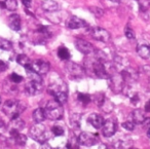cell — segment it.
Here are the masks:
<instances>
[{
  "instance_id": "obj_1",
  "label": "cell",
  "mask_w": 150,
  "mask_h": 149,
  "mask_svg": "<svg viewBox=\"0 0 150 149\" xmlns=\"http://www.w3.org/2000/svg\"><path fill=\"white\" fill-rule=\"evenodd\" d=\"M47 92L59 103H66L67 98H68V87H67L66 83L61 78H56L50 80Z\"/></svg>"
},
{
  "instance_id": "obj_2",
  "label": "cell",
  "mask_w": 150,
  "mask_h": 149,
  "mask_svg": "<svg viewBox=\"0 0 150 149\" xmlns=\"http://www.w3.org/2000/svg\"><path fill=\"white\" fill-rule=\"evenodd\" d=\"M2 110L11 119H13V118L19 117L20 114L25 110V105L18 100H7L3 104Z\"/></svg>"
},
{
  "instance_id": "obj_3",
  "label": "cell",
  "mask_w": 150,
  "mask_h": 149,
  "mask_svg": "<svg viewBox=\"0 0 150 149\" xmlns=\"http://www.w3.org/2000/svg\"><path fill=\"white\" fill-rule=\"evenodd\" d=\"M46 118L50 120H59L63 117L64 109L62 107V104L59 103L57 100L52 99L47 102L45 108H44Z\"/></svg>"
},
{
  "instance_id": "obj_4",
  "label": "cell",
  "mask_w": 150,
  "mask_h": 149,
  "mask_svg": "<svg viewBox=\"0 0 150 149\" xmlns=\"http://www.w3.org/2000/svg\"><path fill=\"white\" fill-rule=\"evenodd\" d=\"M29 133L32 139L36 140L37 142L41 143V144H44L48 139L46 128H45V126H42V124L37 123V124H35V126H31Z\"/></svg>"
},
{
  "instance_id": "obj_5",
  "label": "cell",
  "mask_w": 150,
  "mask_h": 149,
  "mask_svg": "<svg viewBox=\"0 0 150 149\" xmlns=\"http://www.w3.org/2000/svg\"><path fill=\"white\" fill-rule=\"evenodd\" d=\"M110 80V87L114 93H120L125 91V80L121 77L120 73H114L109 77Z\"/></svg>"
},
{
  "instance_id": "obj_6",
  "label": "cell",
  "mask_w": 150,
  "mask_h": 149,
  "mask_svg": "<svg viewBox=\"0 0 150 149\" xmlns=\"http://www.w3.org/2000/svg\"><path fill=\"white\" fill-rule=\"evenodd\" d=\"M78 141L79 144L83 145V146H94L99 142V137L96 134H92V133L83 132L78 136Z\"/></svg>"
},
{
  "instance_id": "obj_7",
  "label": "cell",
  "mask_w": 150,
  "mask_h": 149,
  "mask_svg": "<svg viewBox=\"0 0 150 149\" xmlns=\"http://www.w3.org/2000/svg\"><path fill=\"white\" fill-rule=\"evenodd\" d=\"M90 34L94 39L102 42H108L110 40V33L107 30L100 27H94L90 30Z\"/></svg>"
},
{
  "instance_id": "obj_8",
  "label": "cell",
  "mask_w": 150,
  "mask_h": 149,
  "mask_svg": "<svg viewBox=\"0 0 150 149\" xmlns=\"http://www.w3.org/2000/svg\"><path fill=\"white\" fill-rule=\"evenodd\" d=\"M31 69L33 72L38 75H44L48 73L50 69V65L44 60H36L31 63Z\"/></svg>"
},
{
  "instance_id": "obj_9",
  "label": "cell",
  "mask_w": 150,
  "mask_h": 149,
  "mask_svg": "<svg viewBox=\"0 0 150 149\" xmlns=\"http://www.w3.org/2000/svg\"><path fill=\"white\" fill-rule=\"evenodd\" d=\"M66 71H68V73L73 77V78H81L84 75V69L83 67H81L80 65L76 64L73 62H68L65 65Z\"/></svg>"
},
{
  "instance_id": "obj_10",
  "label": "cell",
  "mask_w": 150,
  "mask_h": 149,
  "mask_svg": "<svg viewBox=\"0 0 150 149\" xmlns=\"http://www.w3.org/2000/svg\"><path fill=\"white\" fill-rule=\"evenodd\" d=\"M92 69H93L94 74L96 75L97 77H99V78L109 79V77H110L109 73L107 72V69H106V67H105V64L102 62H100V61L97 60V61H95V62H93Z\"/></svg>"
},
{
  "instance_id": "obj_11",
  "label": "cell",
  "mask_w": 150,
  "mask_h": 149,
  "mask_svg": "<svg viewBox=\"0 0 150 149\" xmlns=\"http://www.w3.org/2000/svg\"><path fill=\"white\" fill-rule=\"evenodd\" d=\"M24 126H25V122H24L20 117H16V118L11 119V122H9L7 130H8L11 136L13 137V136H15V135L19 134V133L24 128Z\"/></svg>"
},
{
  "instance_id": "obj_12",
  "label": "cell",
  "mask_w": 150,
  "mask_h": 149,
  "mask_svg": "<svg viewBox=\"0 0 150 149\" xmlns=\"http://www.w3.org/2000/svg\"><path fill=\"white\" fill-rule=\"evenodd\" d=\"M117 130V124L113 119H108L104 121V124L102 126V133L105 137L110 138L115 134Z\"/></svg>"
},
{
  "instance_id": "obj_13",
  "label": "cell",
  "mask_w": 150,
  "mask_h": 149,
  "mask_svg": "<svg viewBox=\"0 0 150 149\" xmlns=\"http://www.w3.org/2000/svg\"><path fill=\"white\" fill-rule=\"evenodd\" d=\"M75 46L79 50L80 53H82L83 55H91L94 53V46L88 42L86 40L83 39H76L75 40Z\"/></svg>"
},
{
  "instance_id": "obj_14",
  "label": "cell",
  "mask_w": 150,
  "mask_h": 149,
  "mask_svg": "<svg viewBox=\"0 0 150 149\" xmlns=\"http://www.w3.org/2000/svg\"><path fill=\"white\" fill-rule=\"evenodd\" d=\"M121 77L123 78L125 82H133V81H136L138 79V74L134 69L131 68H125L123 69L120 72Z\"/></svg>"
},
{
  "instance_id": "obj_15",
  "label": "cell",
  "mask_w": 150,
  "mask_h": 149,
  "mask_svg": "<svg viewBox=\"0 0 150 149\" xmlns=\"http://www.w3.org/2000/svg\"><path fill=\"white\" fill-rule=\"evenodd\" d=\"M66 25L69 29H79V28L86 27V23L83 20L79 19V18H77V17H71L70 19L67 21Z\"/></svg>"
},
{
  "instance_id": "obj_16",
  "label": "cell",
  "mask_w": 150,
  "mask_h": 149,
  "mask_svg": "<svg viewBox=\"0 0 150 149\" xmlns=\"http://www.w3.org/2000/svg\"><path fill=\"white\" fill-rule=\"evenodd\" d=\"M88 122L90 124H92V126H94L95 128H102L103 124H104V119L100 114L97 113H93L88 116Z\"/></svg>"
},
{
  "instance_id": "obj_17",
  "label": "cell",
  "mask_w": 150,
  "mask_h": 149,
  "mask_svg": "<svg viewBox=\"0 0 150 149\" xmlns=\"http://www.w3.org/2000/svg\"><path fill=\"white\" fill-rule=\"evenodd\" d=\"M41 7L44 11L47 13H54L59 9V4L54 0H44L41 4Z\"/></svg>"
},
{
  "instance_id": "obj_18",
  "label": "cell",
  "mask_w": 150,
  "mask_h": 149,
  "mask_svg": "<svg viewBox=\"0 0 150 149\" xmlns=\"http://www.w3.org/2000/svg\"><path fill=\"white\" fill-rule=\"evenodd\" d=\"M21 17L19 15H11L9 17V22H8V26L11 30L13 31H20L21 30Z\"/></svg>"
},
{
  "instance_id": "obj_19",
  "label": "cell",
  "mask_w": 150,
  "mask_h": 149,
  "mask_svg": "<svg viewBox=\"0 0 150 149\" xmlns=\"http://www.w3.org/2000/svg\"><path fill=\"white\" fill-rule=\"evenodd\" d=\"M145 115H144V112L140 109H135L132 113V121L134 123H137V124H141L142 122L144 121L145 119Z\"/></svg>"
},
{
  "instance_id": "obj_20",
  "label": "cell",
  "mask_w": 150,
  "mask_h": 149,
  "mask_svg": "<svg viewBox=\"0 0 150 149\" xmlns=\"http://www.w3.org/2000/svg\"><path fill=\"white\" fill-rule=\"evenodd\" d=\"M137 53L142 59H149L150 58V46L147 44H141L137 48Z\"/></svg>"
},
{
  "instance_id": "obj_21",
  "label": "cell",
  "mask_w": 150,
  "mask_h": 149,
  "mask_svg": "<svg viewBox=\"0 0 150 149\" xmlns=\"http://www.w3.org/2000/svg\"><path fill=\"white\" fill-rule=\"evenodd\" d=\"M33 119L36 123H41L44 119L46 118L45 116V112H44V109L42 108H37L33 111Z\"/></svg>"
},
{
  "instance_id": "obj_22",
  "label": "cell",
  "mask_w": 150,
  "mask_h": 149,
  "mask_svg": "<svg viewBox=\"0 0 150 149\" xmlns=\"http://www.w3.org/2000/svg\"><path fill=\"white\" fill-rule=\"evenodd\" d=\"M1 9H6L7 11H15L18 9V2L17 0H3L2 4H1Z\"/></svg>"
},
{
  "instance_id": "obj_23",
  "label": "cell",
  "mask_w": 150,
  "mask_h": 149,
  "mask_svg": "<svg viewBox=\"0 0 150 149\" xmlns=\"http://www.w3.org/2000/svg\"><path fill=\"white\" fill-rule=\"evenodd\" d=\"M99 107H101V109H102L104 112H106V113H109V112L112 111L113 108H114V104H113L109 99L105 98L104 101L101 103V105L99 106Z\"/></svg>"
},
{
  "instance_id": "obj_24",
  "label": "cell",
  "mask_w": 150,
  "mask_h": 149,
  "mask_svg": "<svg viewBox=\"0 0 150 149\" xmlns=\"http://www.w3.org/2000/svg\"><path fill=\"white\" fill-rule=\"evenodd\" d=\"M11 138L15 141L16 144L19 145V146H24V145H26V143H27V137H26V135L20 134V133L15 135V136H13Z\"/></svg>"
},
{
  "instance_id": "obj_25",
  "label": "cell",
  "mask_w": 150,
  "mask_h": 149,
  "mask_svg": "<svg viewBox=\"0 0 150 149\" xmlns=\"http://www.w3.org/2000/svg\"><path fill=\"white\" fill-rule=\"evenodd\" d=\"M78 147H79L78 137H71L65 146V149H78Z\"/></svg>"
},
{
  "instance_id": "obj_26",
  "label": "cell",
  "mask_w": 150,
  "mask_h": 149,
  "mask_svg": "<svg viewBox=\"0 0 150 149\" xmlns=\"http://www.w3.org/2000/svg\"><path fill=\"white\" fill-rule=\"evenodd\" d=\"M80 120H81V115L78 113L72 114L70 117V123L73 128H78L80 126Z\"/></svg>"
},
{
  "instance_id": "obj_27",
  "label": "cell",
  "mask_w": 150,
  "mask_h": 149,
  "mask_svg": "<svg viewBox=\"0 0 150 149\" xmlns=\"http://www.w3.org/2000/svg\"><path fill=\"white\" fill-rule=\"evenodd\" d=\"M58 56L61 60L68 61L70 59V52H69L68 48H64V46H61L60 48H58Z\"/></svg>"
},
{
  "instance_id": "obj_28",
  "label": "cell",
  "mask_w": 150,
  "mask_h": 149,
  "mask_svg": "<svg viewBox=\"0 0 150 149\" xmlns=\"http://www.w3.org/2000/svg\"><path fill=\"white\" fill-rule=\"evenodd\" d=\"M17 62L19 63L20 65H22L23 67L29 66L32 63L31 61H30V59L28 58V56H26V55H24V54H21L17 57Z\"/></svg>"
},
{
  "instance_id": "obj_29",
  "label": "cell",
  "mask_w": 150,
  "mask_h": 149,
  "mask_svg": "<svg viewBox=\"0 0 150 149\" xmlns=\"http://www.w3.org/2000/svg\"><path fill=\"white\" fill-rule=\"evenodd\" d=\"M11 48H13V43L9 40L0 37V50L8 52V50H11Z\"/></svg>"
},
{
  "instance_id": "obj_30",
  "label": "cell",
  "mask_w": 150,
  "mask_h": 149,
  "mask_svg": "<svg viewBox=\"0 0 150 149\" xmlns=\"http://www.w3.org/2000/svg\"><path fill=\"white\" fill-rule=\"evenodd\" d=\"M77 99H78V101H79L81 104H83V105H86V104H88L91 101H92L90 96L86 95V94H81V93H79L77 95Z\"/></svg>"
},
{
  "instance_id": "obj_31",
  "label": "cell",
  "mask_w": 150,
  "mask_h": 149,
  "mask_svg": "<svg viewBox=\"0 0 150 149\" xmlns=\"http://www.w3.org/2000/svg\"><path fill=\"white\" fill-rule=\"evenodd\" d=\"M52 133L57 137H61L64 135V130H63L62 126H54L52 128Z\"/></svg>"
},
{
  "instance_id": "obj_32",
  "label": "cell",
  "mask_w": 150,
  "mask_h": 149,
  "mask_svg": "<svg viewBox=\"0 0 150 149\" xmlns=\"http://www.w3.org/2000/svg\"><path fill=\"white\" fill-rule=\"evenodd\" d=\"M9 80H11V82L16 83V84H18V83L23 81V77H22L21 75L17 74V73H11V76H9Z\"/></svg>"
},
{
  "instance_id": "obj_33",
  "label": "cell",
  "mask_w": 150,
  "mask_h": 149,
  "mask_svg": "<svg viewBox=\"0 0 150 149\" xmlns=\"http://www.w3.org/2000/svg\"><path fill=\"white\" fill-rule=\"evenodd\" d=\"M90 11H92V13H94V15L96 16L97 18H101L103 15H104V11H103V9H100V7H98V6L90 7Z\"/></svg>"
},
{
  "instance_id": "obj_34",
  "label": "cell",
  "mask_w": 150,
  "mask_h": 149,
  "mask_svg": "<svg viewBox=\"0 0 150 149\" xmlns=\"http://www.w3.org/2000/svg\"><path fill=\"white\" fill-rule=\"evenodd\" d=\"M138 3H139V6L142 11H147L150 6V0H138Z\"/></svg>"
},
{
  "instance_id": "obj_35",
  "label": "cell",
  "mask_w": 150,
  "mask_h": 149,
  "mask_svg": "<svg viewBox=\"0 0 150 149\" xmlns=\"http://www.w3.org/2000/svg\"><path fill=\"white\" fill-rule=\"evenodd\" d=\"M125 36H127V38H129V39H134V38L136 37L135 32H134V30H133V29H131V28H129V27L125 28Z\"/></svg>"
},
{
  "instance_id": "obj_36",
  "label": "cell",
  "mask_w": 150,
  "mask_h": 149,
  "mask_svg": "<svg viewBox=\"0 0 150 149\" xmlns=\"http://www.w3.org/2000/svg\"><path fill=\"white\" fill-rule=\"evenodd\" d=\"M122 128L127 131H133L135 128V123L133 121H125L122 123Z\"/></svg>"
},
{
  "instance_id": "obj_37",
  "label": "cell",
  "mask_w": 150,
  "mask_h": 149,
  "mask_svg": "<svg viewBox=\"0 0 150 149\" xmlns=\"http://www.w3.org/2000/svg\"><path fill=\"white\" fill-rule=\"evenodd\" d=\"M7 146V139L0 135V149H5Z\"/></svg>"
},
{
  "instance_id": "obj_38",
  "label": "cell",
  "mask_w": 150,
  "mask_h": 149,
  "mask_svg": "<svg viewBox=\"0 0 150 149\" xmlns=\"http://www.w3.org/2000/svg\"><path fill=\"white\" fill-rule=\"evenodd\" d=\"M142 126H143V128H150V118L149 117H147V118H145L144 119V121L142 122Z\"/></svg>"
},
{
  "instance_id": "obj_39",
  "label": "cell",
  "mask_w": 150,
  "mask_h": 149,
  "mask_svg": "<svg viewBox=\"0 0 150 149\" xmlns=\"http://www.w3.org/2000/svg\"><path fill=\"white\" fill-rule=\"evenodd\" d=\"M6 69H7V64L0 60V72H4Z\"/></svg>"
},
{
  "instance_id": "obj_40",
  "label": "cell",
  "mask_w": 150,
  "mask_h": 149,
  "mask_svg": "<svg viewBox=\"0 0 150 149\" xmlns=\"http://www.w3.org/2000/svg\"><path fill=\"white\" fill-rule=\"evenodd\" d=\"M22 3H23V5L26 7V9H29L32 4V1L31 0H22Z\"/></svg>"
},
{
  "instance_id": "obj_41",
  "label": "cell",
  "mask_w": 150,
  "mask_h": 149,
  "mask_svg": "<svg viewBox=\"0 0 150 149\" xmlns=\"http://www.w3.org/2000/svg\"><path fill=\"white\" fill-rule=\"evenodd\" d=\"M144 72L148 75V77H150V66H144Z\"/></svg>"
},
{
  "instance_id": "obj_42",
  "label": "cell",
  "mask_w": 150,
  "mask_h": 149,
  "mask_svg": "<svg viewBox=\"0 0 150 149\" xmlns=\"http://www.w3.org/2000/svg\"><path fill=\"white\" fill-rule=\"evenodd\" d=\"M40 149H54V148H52V147L50 146V145H48V144H46V143H44V144L42 145L41 148H40Z\"/></svg>"
},
{
  "instance_id": "obj_43",
  "label": "cell",
  "mask_w": 150,
  "mask_h": 149,
  "mask_svg": "<svg viewBox=\"0 0 150 149\" xmlns=\"http://www.w3.org/2000/svg\"><path fill=\"white\" fill-rule=\"evenodd\" d=\"M145 111L150 112V100L145 104Z\"/></svg>"
},
{
  "instance_id": "obj_44",
  "label": "cell",
  "mask_w": 150,
  "mask_h": 149,
  "mask_svg": "<svg viewBox=\"0 0 150 149\" xmlns=\"http://www.w3.org/2000/svg\"><path fill=\"white\" fill-rule=\"evenodd\" d=\"M5 126V124H4V122L2 121V119L0 118V128H4Z\"/></svg>"
},
{
  "instance_id": "obj_45",
  "label": "cell",
  "mask_w": 150,
  "mask_h": 149,
  "mask_svg": "<svg viewBox=\"0 0 150 149\" xmlns=\"http://www.w3.org/2000/svg\"><path fill=\"white\" fill-rule=\"evenodd\" d=\"M147 136H148V138H150V128L147 130Z\"/></svg>"
},
{
  "instance_id": "obj_46",
  "label": "cell",
  "mask_w": 150,
  "mask_h": 149,
  "mask_svg": "<svg viewBox=\"0 0 150 149\" xmlns=\"http://www.w3.org/2000/svg\"><path fill=\"white\" fill-rule=\"evenodd\" d=\"M111 1H112V2H114V3H119V1H120V0H111Z\"/></svg>"
},
{
  "instance_id": "obj_47",
  "label": "cell",
  "mask_w": 150,
  "mask_h": 149,
  "mask_svg": "<svg viewBox=\"0 0 150 149\" xmlns=\"http://www.w3.org/2000/svg\"><path fill=\"white\" fill-rule=\"evenodd\" d=\"M131 149H137V148H131Z\"/></svg>"
},
{
  "instance_id": "obj_48",
  "label": "cell",
  "mask_w": 150,
  "mask_h": 149,
  "mask_svg": "<svg viewBox=\"0 0 150 149\" xmlns=\"http://www.w3.org/2000/svg\"><path fill=\"white\" fill-rule=\"evenodd\" d=\"M0 103H1V101H0Z\"/></svg>"
}]
</instances>
